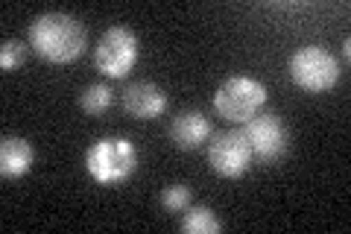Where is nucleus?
Returning a JSON list of instances; mask_svg holds the SVG:
<instances>
[{"label":"nucleus","mask_w":351,"mask_h":234,"mask_svg":"<svg viewBox=\"0 0 351 234\" xmlns=\"http://www.w3.org/2000/svg\"><path fill=\"white\" fill-rule=\"evenodd\" d=\"M343 56H346V62H348V56H351V38L343 41Z\"/></svg>","instance_id":"nucleus-15"},{"label":"nucleus","mask_w":351,"mask_h":234,"mask_svg":"<svg viewBox=\"0 0 351 234\" xmlns=\"http://www.w3.org/2000/svg\"><path fill=\"white\" fill-rule=\"evenodd\" d=\"M24 62H27V47H24V41L6 38L3 47H0V68L9 73V71H18Z\"/></svg>","instance_id":"nucleus-13"},{"label":"nucleus","mask_w":351,"mask_h":234,"mask_svg":"<svg viewBox=\"0 0 351 234\" xmlns=\"http://www.w3.org/2000/svg\"><path fill=\"white\" fill-rule=\"evenodd\" d=\"M179 229L184 234H217V231H223V222L214 217V211L208 205H196L182 217Z\"/></svg>","instance_id":"nucleus-11"},{"label":"nucleus","mask_w":351,"mask_h":234,"mask_svg":"<svg viewBox=\"0 0 351 234\" xmlns=\"http://www.w3.org/2000/svg\"><path fill=\"white\" fill-rule=\"evenodd\" d=\"M29 44L53 65H73L88 47L85 27L64 12H44L29 24Z\"/></svg>","instance_id":"nucleus-1"},{"label":"nucleus","mask_w":351,"mask_h":234,"mask_svg":"<svg viewBox=\"0 0 351 234\" xmlns=\"http://www.w3.org/2000/svg\"><path fill=\"white\" fill-rule=\"evenodd\" d=\"M287 71H290V80L299 85L302 91H311V94L331 91L339 82L337 56L319 47V44H307V47L295 50L287 62Z\"/></svg>","instance_id":"nucleus-3"},{"label":"nucleus","mask_w":351,"mask_h":234,"mask_svg":"<svg viewBox=\"0 0 351 234\" xmlns=\"http://www.w3.org/2000/svg\"><path fill=\"white\" fill-rule=\"evenodd\" d=\"M85 170L94 182L117 187L138 170V147L129 138H100L85 150Z\"/></svg>","instance_id":"nucleus-2"},{"label":"nucleus","mask_w":351,"mask_h":234,"mask_svg":"<svg viewBox=\"0 0 351 234\" xmlns=\"http://www.w3.org/2000/svg\"><path fill=\"white\" fill-rule=\"evenodd\" d=\"M32 164H36V150L29 141L18 135H6L0 141V173L6 179H18V176L29 173Z\"/></svg>","instance_id":"nucleus-10"},{"label":"nucleus","mask_w":351,"mask_h":234,"mask_svg":"<svg viewBox=\"0 0 351 234\" xmlns=\"http://www.w3.org/2000/svg\"><path fill=\"white\" fill-rule=\"evenodd\" d=\"M123 108L138 120H152L167 111V94L156 82H132L123 91Z\"/></svg>","instance_id":"nucleus-8"},{"label":"nucleus","mask_w":351,"mask_h":234,"mask_svg":"<svg viewBox=\"0 0 351 234\" xmlns=\"http://www.w3.org/2000/svg\"><path fill=\"white\" fill-rule=\"evenodd\" d=\"M263 103H267V88L252 76H228L214 94L217 115L228 124H246L263 108Z\"/></svg>","instance_id":"nucleus-4"},{"label":"nucleus","mask_w":351,"mask_h":234,"mask_svg":"<svg viewBox=\"0 0 351 234\" xmlns=\"http://www.w3.org/2000/svg\"><path fill=\"white\" fill-rule=\"evenodd\" d=\"M243 138L252 150V159H258L261 164H276L284 152L290 147V135H287V126L281 124L278 115L272 111H258L252 120L243 124Z\"/></svg>","instance_id":"nucleus-6"},{"label":"nucleus","mask_w":351,"mask_h":234,"mask_svg":"<svg viewBox=\"0 0 351 234\" xmlns=\"http://www.w3.org/2000/svg\"><path fill=\"white\" fill-rule=\"evenodd\" d=\"M170 138L179 150H199L202 143L211 138V124L202 111L196 108H184L173 117L170 124Z\"/></svg>","instance_id":"nucleus-9"},{"label":"nucleus","mask_w":351,"mask_h":234,"mask_svg":"<svg viewBox=\"0 0 351 234\" xmlns=\"http://www.w3.org/2000/svg\"><path fill=\"white\" fill-rule=\"evenodd\" d=\"M94 62L108 80H123L138 62V36L129 27H108L94 47Z\"/></svg>","instance_id":"nucleus-5"},{"label":"nucleus","mask_w":351,"mask_h":234,"mask_svg":"<svg viewBox=\"0 0 351 234\" xmlns=\"http://www.w3.org/2000/svg\"><path fill=\"white\" fill-rule=\"evenodd\" d=\"M252 161L255 159H252V150L240 129L219 132L208 143V164L223 179H240V176H246L252 170Z\"/></svg>","instance_id":"nucleus-7"},{"label":"nucleus","mask_w":351,"mask_h":234,"mask_svg":"<svg viewBox=\"0 0 351 234\" xmlns=\"http://www.w3.org/2000/svg\"><path fill=\"white\" fill-rule=\"evenodd\" d=\"M191 205V187L188 185H167L161 191V208L176 214V211H184Z\"/></svg>","instance_id":"nucleus-14"},{"label":"nucleus","mask_w":351,"mask_h":234,"mask_svg":"<svg viewBox=\"0 0 351 234\" xmlns=\"http://www.w3.org/2000/svg\"><path fill=\"white\" fill-rule=\"evenodd\" d=\"M112 103H114V91L108 85H103V82H94V85H88L85 91L80 94V108L85 111V115H103L106 108H112Z\"/></svg>","instance_id":"nucleus-12"}]
</instances>
